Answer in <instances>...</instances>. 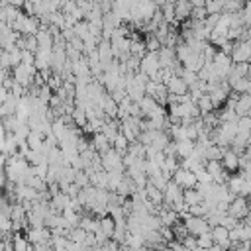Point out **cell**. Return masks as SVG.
Wrapping results in <instances>:
<instances>
[{"label": "cell", "instance_id": "obj_7", "mask_svg": "<svg viewBox=\"0 0 251 251\" xmlns=\"http://www.w3.org/2000/svg\"><path fill=\"white\" fill-rule=\"evenodd\" d=\"M159 63H161V69H173L178 61H176V53L173 47H161L159 49Z\"/></svg>", "mask_w": 251, "mask_h": 251}, {"label": "cell", "instance_id": "obj_9", "mask_svg": "<svg viewBox=\"0 0 251 251\" xmlns=\"http://www.w3.org/2000/svg\"><path fill=\"white\" fill-rule=\"evenodd\" d=\"M190 12H192L190 0H176V2H175V20H176V22L190 20Z\"/></svg>", "mask_w": 251, "mask_h": 251}, {"label": "cell", "instance_id": "obj_8", "mask_svg": "<svg viewBox=\"0 0 251 251\" xmlns=\"http://www.w3.org/2000/svg\"><path fill=\"white\" fill-rule=\"evenodd\" d=\"M167 88H169V94H175V96H184V94H188L186 82H184L180 76H176V75H173V76L169 78Z\"/></svg>", "mask_w": 251, "mask_h": 251}, {"label": "cell", "instance_id": "obj_3", "mask_svg": "<svg viewBox=\"0 0 251 251\" xmlns=\"http://www.w3.org/2000/svg\"><path fill=\"white\" fill-rule=\"evenodd\" d=\"M35 75H37V73H35V67H31V65H24V63H20L18 67L12 69V76H14V80H16L18 84H22L24 88H29V86H31Z\"/></svg>", "mask_w": 251, "mask_h": 251}, {"label": "cell", "instance_id": "obj_30", "mask_svg": "<svg viewBox=\"0 0 251 251\" xmlns=\"http://www.w3.org/2000/svg\"><path fill=\"white\" fill-rule=\"evenodd\" d=\"M196 243H198L200 249H210V247L214 245V239H212V235H210V231H208V233H204V235H198V237H196Z\"/></svg>", "mask_w": 251, "mask_h": 251}, {"label": "cell", "instance_id": "obj_34", "mask_svg": "<svg viewBox=\"0 0 251 251\" xmlns=\"http://www.w3.org/2000/svg\"><path fill=\"white\" fill-rule=\"evenodd\" d=\"M206 2H208V0H190V4H192L194 8H196V6H204Z\"/></svg>", "mask_w": 251, "mask_h": 251}, {"label": "cell", "instance_id": "obj_13", "mask_svg": "<svg viewBox=\"0 0 251 251\" xmlns=\"http://www.w3.org/2000/svg\"><path fill=\"white\" fill-rule=\"evenodd\" d=\"M143 192H145V200H147V202H151L153 206L161 208V204H163V190L155 188L153 184H147Z\"/></svg>", "mask_w": 251, "mask_h": 251}, {"label": "cell", "instance_id": "obj_37", "mask_svg": "<svg viewBox=\"0 0 251 251\" xmlns=\"http://www.w3.org/2000/svg\"><path fill=\"white\" fill-rule=\"evenodd\" d=\"M114 251H127L126 247H118V249H114Z\"/></svg>", "mask_w": 251, "mask_h": 251}, {"label": "cell", "instance_id": "obj_38", "mask_svg": "<svg viewBox=\"0 0 251 251\" xmlns=\"http://www.w3.org/2000/svg\"><path fill=\"white\" fill-rule=\"evenodd\" d=\"M0 69H2V67H0Z\"/></svg>", "mask_w": 251, "mask_h": 251}, {"label": "cell", "instance_id": "obj_33", "mask_svg": "<svg viewBox=\"0 0 251 251\" xmlns=\"http://www.w3.org/2000/svg\"><path fill=\"white\" fill-rule=\"evenodd\" d=\"M90 251H112V249H110V243L106 241L104 245H96V247H92Z\"/></svg>", "mask_w": 251, "mask_h": 251}, {"label": "cell", "instance_id": "obj_10", "mask_svg": "<svg viewBox=\"0 0 251 251\" xmlns=\"http://www.w3.org/2000/svg\"><path fill=\"white\" fill-rule=\"evenodd\" d=\"M49 202H51L53 212L63 214V210L71 206V196H69V194H65V192H57V194H53V196H51V200H49Z\"/></svg>", "mask_w": 251, "mask_h": 251}, {"label": "cell", "instance_id": "obj_5", "mask_svg": "<svg viewBox=\"0 0 251 251\" xmlns=\"http://www.w3.org/2000/svg\"><path fill=\"white\" fill-rule=\"evenodd\" d=\"M161 71V63H159V53H151L147 51L141 57V65H139V73L147 75L149 78H153L157 73Z\"/></svg>", "mask_w": 251, "mask_h": 251}, {"label": "cell", "instance_id": "obj_2", "mask_svg": "<svg viewBox=\"0 0 251 251\" xmlns=\"http://www.w3.org/2000/svg\"><path fill=\"white\" fill-rule=\"evenodd\" d=\"M182 218H184L182 222H184V226H186L188 235L198 237V235H204V233H208V231L212 229L206 218H198V216H190V214H184Z\"/></svg>", "mask_w": 251, "mask_h": 251}, {"label": "cell", "instance_id": "obj_26", "mask_svg": "<svg viewBox=\"0 0 251 251\" xmlns=\"http://www.w3.org/2000/svg\"><path fill=\"white\" fill-rule=\"evenodd\" d=\"M241 22H243V25L245 27H251V0H247L245 4H243V8H241Z\"/></svg>", "mask_w": 251, "mask_h": 251}, {"label": "cell", "instance_id": "obj_31", "mask_svg": "<svg viewBox=\"0 0 251 251\" xmlns=\"http://www.w3.org/2000/svg\"><path fill=\"white\" fill-rule=\"evenodd\" d=\"M22 63L24 65H35V53H31V51H22Z\"/></svg>", "mask_w": 251, "mask_h": 251}, {"label": "cell", "instance_id": "obj_27", "mask_svg": "<svg viewBox=\"0 0 251 251\" xmlns=\"http://www.w3.org/2000/svg\"><path fill=\"white\" fill-rule=\"evenodd\" d=\"M180 78L186 82V86L190 88V86H194L196 82H198V73H192V71H188V69H184L182 71V75H180Z\"/></svg>", "mask_w": 251, "mask_h": 251}, {"label": "cell", "instance_id": "obj_24", "mask_svg": "<svg viewBox=\"0 0 251 251\" xmlns=\"http://www.w3.org/2000/svg\"><path fill=\"white\" fill-rule=\"evenodd\" d=\"M73 31H75V35H76L78 39H84L86 35H90V31H88V22H86V20L76 22L75 27H73Z\"/></svg>", "mask_w": 251, "mask_h": 251}, {"label": "cell", "instance_id": "obj_15", "mask_svg": "<svg viewBox=\"0 0 251 251\" xmlns=\"http://www.w3.org/2000/svg\"><path fill=\"white\" fill-rule=\"evenodd\" d=\"M78 227H82L88 233H96V231H100V220H96L92 216H80Z\"/></svg>", "mask_w": 251, "mask_h": 251}, {"label": "cell", "instance_id": "obj_16", "mask_svg": "<svg viewBox=\"0 0 251 251\" xmlns=\"http://www.w3.org/2000/svg\"><path fill=\"white\" fill-rule=\"evenodd\" d=\"M114 229H116V220H114L110 214H108V216H104V218H100V231H102L108 239H112Z\"/></svg>", "mask_w": 251, "mask_h": 251}, {"label": "cell", "instance_id": "obj_29", "mask_svg": "<svg viewBox=\"0 0 251 251\" xmlns=\"http://www.w3.org/2000/svg\"><path fill=\"white\" fill-rule=\"evenodd\" d=\"M208 18V12L204 6H192V12H190V20H198V22H204Z\"/></svg>", "mask_w": 251, "mask_h": 251}, {"label": "cell", "instance_id": "obj_11", "mask_svg": "<svg viewBox=\"0 0 251 251\" xmlns=\"http://www.w3.org/2000/svg\"><path fill=\"white\" fill-rule=\"evenodd\" d=\"M222 165H224L226 171L235 173L239 169V155L235 151H231V149H226L224 151V157H222Z\"/></svg>", "mask_w": 251, "mask_h": 251}, {"label": "cell", "instance_id": "obj_23", "mask_svg": "<svg viewBox=\"0 0 251 251\" xmlns=\"http://www.w3.org/2000/svg\"><path fill=\"white\" fill-rule=\"evenodd\" d=\"M224 4H226V0H208L204 4V8H206L208 16H212V14H222L224 12Z\"/></svg>", "mask_w": 251, "mask_h": 251}, {"label": "cell", "instance_id": "obj_17", "mask_svg": "<svg viewBox=\"0 0 251 251\" xmlns=\"http://www.w3.org/2000/svg\"><path fill=\"white\" fill-rule=\"evenodd\" d=\"M196 106H198V110H200V116H206V114H212L214 112V102H212V98L208 96V94H204V96H200L198 100H196Z\"/></svg>", "mask_w": 251, "mask_h": 251}, {"label": "cell", "instance_id": "obj_32", "mask_svg": "<svg viewBox=\"0 0 251 251\" xmlns=\"http://www.w3.org/2000/svg\"><path fill=\"white\" fill-rule=\"evenodd\" d=\"M8 4H10V6H14V8H20V10H22V8H24V4H25V0H8Z\"/></svg>", "mask_w": 251, "mask_h": 251}, {"label": "cell", "instance_id": "obj_4", "mask_svg": "<svg viewBox=\"0 0 251 251\" xmlns=\"http://www.w3.org/2000/svg\"><path fill=\"white\" fill-rule=\"evenodd\" d=\"M229 216H233L235 220H245L249 214H251V206H249V198H245V196H235L233 198V202L227 206V210H226Z\"/></svg>", "mask_w": 251, "mask_h": 251}, {"label": "cell", "instance_id": "obj_1", "mask_svg": "<svg viewBox=\"0 0 251 251\" xmlns=\"http://www.w3.org/2000/svg\"><path fill=\"white\" fill-rule=\"evenodd\" d=\"M100 165H102V169L106 171V173H110V171H126V167H124V155L120 153V151H116L114 147H110L106 153H102L100 155Z\"/></svg>", "mask_w": 251, "mask_h": 251}, {"label": "cell", "instance_id": "obj_21", "mask_svg": "<svg viewBox=\"0 0 251 251\" xmlns=\"http://www.w3.org/2000/svg\"><path fill=\"white\" fill-rule=\"evenodd\" d=\"M129 53L133 55V57H143L145 53H147V47H145V41H141V39H131V45H129Z\"/></svg>", "mask_w": 251, "mask_h": 251}, {"label": "cell", "instance_id": "obj_28", "mask_svg": "<svg viewBox=\"0 0 251 251\" xmlns=\"http://www.w3.org/2000/svg\"><path fill=\"white\" fill-rule=\"evenodd\" d=\"M75 184H78L80 188L90 186V176L86 175V171H76V175H75Z\"/></svg>", "mask_w": 251, "mask_h": 251}, {"label": "cell", "instance_id": "obj_20", "mask_svg": "<svg viewBox=\"0 0 251 251\" xmlns=\"http://www.w3.org/2000/svg\"><path fill=\"white\" fill-rule=\"evenodd\" d=\"M71 118H73V124H76L78 127H84V126L88 124V118H86V110H84L82 106H75V110H73Z\"/></svg>", "mask_w": 251, "mask_h": 251}, {"label": "cell", "instance_id": "obj_35", "mask_svg": "<svg viewBox=\"0 0 251 251\" xmlns=\"http://www.w3.org/2000/svg\"><path fill=\"white\" fill-rule=\"evenodd\" d=\"M208 251H222V249H220V247H218V245H212V247H210V249H208Z\"/></svg>", "mask_w": 251, "mask_h": 251}, {"label": "cell", "instance_id": "obj_18", "mask_svg": "<svg viewBox=\"0 0 251 251\" xmlns=\"http://www.w3.org/2000/svg\"><path fill=\"white\" fill-rule=\"evenodd\" d=\"M102 133L114 143V139L118 137V133H120V122L118 120H112V122H106L104 124V127H102Z\"/></svg>", "mask_w": 251, "mask_h": 251}, {"label": "cell", "instance_id": "obj_22", "mask_svg": "<svg viewBox=\"0 0 251 251\" xmlns=\"http://www.w3.org/2000/svg\"><path fill=\"white\" fill-rule=\"evenodd\" d=\"M86 235H88V231H84L82 227H73L71 231H69V235H67V239L69 241H73V243H84V239H86Z\"/></svg>", "mask_w": 251, "mask_h": 251}, {"label": "cell", "instance_id": "obj_12", "mask_svg": "<svg viewBox=\"0 0 251 251\" xmlns=\"http://www.w3.org/2000/svg\"><path fill=\"white\" fill-rule=\"evenodd\" d=\"M90 147L94 149V151H98L100 155L102 153H106L110 147H112V141L102 133V131H98V133H94V137H92V143H90Z\"/></svg>", "mask_w": 251, "mask_h": 251}, {"label": "cell", "instance_id": "obj_6", "mask_svg": "<svg viewBox=\"0 0 251 251\" xmlns=\"http://www.w3.org/2000/svg\"><path fill=\"white\" fill-rule=\"evenodd\" d=\"M173 180L182 188V190H188V188H196L198 180H196V175L192 171H186V169H178L175 175H173Z\"/></svg>", "mask_w": 251, "mask_h": 251}, {"label": "cell", "instance_id": "obj_25", "mask_svg": "<svg viewBox=\"0 0 251 251\" xmlns=\"http://www.w3.org/2000/svg\"><path fill=\"white\" fill-rule=\"evenodd\" d=\"M112 147H114L116 151H120V153L124 155V153L127 151V147H129V141H127V139H126V137H124L122 133H118V137L114 139V143H112Z\"/></svg>", "mask_w": 251, "mask_h": 251}, {"label": "cell", "instance_id": "obj_36", "mask_svg": "<svg viewBox=\"0 0 251 251\" xmlns=\"http://www.w3.org/2000/svg\"><path fill=\"white\" fill-rule=\"evenodd\" d=\"M247 39H251V27H247Z\"/></svg>", "mask_w": 251, "mask_h": 251}, {"label": "cell", "instance_id": "obj_14", "mask_svg": "<svg viewBox=\"0 0 251 251\" xmlns=\"http://www.w3.org/2000/svg\"><path fill=\"white\" fill-rule=\"evenodd\" d=\"M194 145H196V141H188V139H184V141H175L176 157H180V159L190 157V155H192V151H194Z\"/></svg>", "mask_w": 251, "mask_h": 251}, {"label": "cell", "instance_id": "obj_19", "mask_svg": "<svg viewBox=\"0 0 251 251\" xmlns=\"http://www.w3.org/2000/svg\"><path fill=\"white\" fill-rule=\"evenodd\" d=\"M204 202V196L196 190V188H188V190H184V204L190 208V206H194V204H202Z\"/></svg>", "mask_w": 251, "mask_h": 251}]
</instances>
